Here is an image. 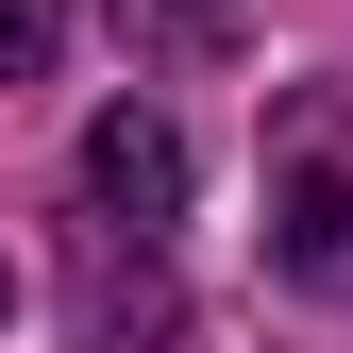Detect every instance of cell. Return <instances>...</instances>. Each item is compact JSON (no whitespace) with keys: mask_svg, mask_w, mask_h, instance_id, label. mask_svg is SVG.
<instances>
[{"mask_svg":"<svg viewBox=\"0 0 353 353\" xmlns=\"http://www.w3.org/2000/svg\"><path fill=\"white\" fill-rule=\"evenodd\" d=\"M252 0H118V34H135V68H219L236 51Z\"/></svg>","mask_w":353,"mask_h":353,"instance_id":"cell-3","label":"cell"},{"mask_svg":"<svg viewBox=\"0 0 353 353\" xmlns=\"http://www.w3.org/2000/svg\"><path fill=\"white\" fill-rule=\"evenodd\" d=\"M0 320H17V270H0Z\"/></svg>","mask_w":353,"mask_h":353,"instance_id":"cell-5","label":"cell"},{"mask_svg":"<svg viewBox=\"0 0 353 353\" xmlns=\"http://www.w3.org/2000/svg\"><path fill=\"white\" fill-rule=\"evenodd\" d=\"M270 270L353 303V84H286L270 118Z\"/></svg>","mask_w":353,"mask_h":353,"instance_id":"cell-1","label":"cell"},{"mask_svg":"<svg viewBox=\"0 0 353 353\" xmlns=\"http://www.w3.org/2000/svg\"><path fill=\"white\" fill-rule=\"evenodd\" d=\"M51 34H68L51 0H0V84H34V68H51Z\"/></svg>","mask_w":353,"mask_h":353,"instance_id":"cell-4","label":"cell"},{"mask_svg":"<svg viewBox=\"0 0 353 353\" xmlns=\"http://www.w3.org/2000/svg\"><path fill=\"white\" fill-rule=\"evenodd\" d=\"M168 219H185V118L168 101H101L84 118V236H135V252H168Z\"/></svg>","mask_w":353,"mask_h":353,"instance_id":"cell-2","label":"cell"}]
</instances>
